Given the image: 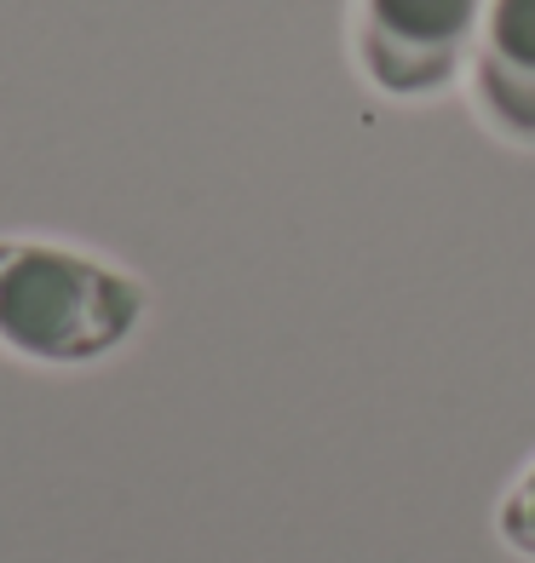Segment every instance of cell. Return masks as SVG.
I'll use <instances>...</instances> for the list:
<instances>
[{"mask_svg":"<svg viewBox=\"0 0 535 563\" xmlns=\"http://www.w3.org/2000/svg\"><path fill=\"white\" fill-rule=\"evenodd\" d=\"M144 288L58 242H0V345L35 363H98L133 340Z\"/></svg>","mask_w":535,"mask_h":563,"instance_id":"cell-1","label":"cell"},{"mask_svg":"<svg viewBox=\"0 0 535 563\" xmlns=\"http://www.w3.org/2000/svg\"><path fill=\"white\" fill-rule=\"evenodd\" d=\"M490 0H357V64L392 98L444 92L483 30Z\"/></svg>","mask_w":535,"mask_h":563,"instance_id":"cell-2","label":"cell"},{"mask_svg":"<svg viewBox=\"0 0 535 563\" xmlns=\"http://www.w3.org/2000/svg\"><path fill=\"white\" fill-rule=\"evenodd\" d=\"M467 64L478 115L506 144L535 150V0H490Z\"/></svg>","mask_w":535,"mask_h":563,"instance_id":"cell-3","label":"cell"},{"mask_svg":"<svg viewBox=\"0 0 535 563\" xmlns=\"http://www.w3.org/2000/svg\"><path fill=\"white\" fill-rule=\"evenodd\" d=\"M495 534L518 558H535V466H524V477L501 495V511H495Z\"/></svg>","mask_w":535,"mask_h":563,"instance_id":"cell-4","label":"cell"}]
</instances>
